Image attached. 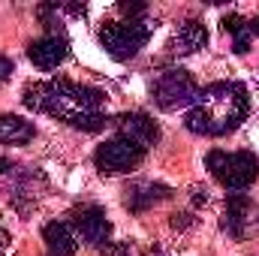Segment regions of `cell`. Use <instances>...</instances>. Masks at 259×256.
Listing matches in <instances>:
<instances>
[{"label": "cell", "mask_w": 259, "mask_h": 256, "mask_svg": "<svg viewBox=\"0 0 259 256\" xmlns=\"http://www.w3.org/2000/svg\"><path fill=\"white\" fill-rule=\"evenodd\" d=\"M112 256H130V253H127V250H124V247H118V250H115V253H112Z\"/></svg>", "instance_id": "obj_21"}, {"label": "cell", "mask_w": 259, "mask_h": 256, "mask_svg": "<svg viewBox=\"0 0 259 256\" xmlns=\"http://www.w3.org/2000/svg\"><path fill=\"white\" fill-rule=\"evenodd\" d=\"M193 202H196V205H205V202H208V193L196 187V190H193Z\"/></svg>", "instance_id": "obj_19"}, {"label": "cell", "mask_w": 259, "mask_h": 256, "mask_svg": "<svg viewBox=\"0 0 259 256\" xmlns=\"http://www.w3.org/2000/svg\"><path fill=\"white\" fill-rule=\"evenodd\" d=\"M169 196H172L169 184H163V181H145V184H136V187L127 190V208L133 214H145L148 208L160 205Z\"/></svg>", "instance_id": "obj_13"}, {"label": "cell", "mask_w": 259, "mask_h": 256, "mask_svg": "<svg viewBox=\"0 0 259 256\" xmlns=\"http://www.w3.org/2000/svg\"><path fill=\"white\" fill-rule=\"evenodd\" d=\"M27 58L30 64L42 72L49 69H58L69 58V42H66V33L61 27H49V33L36 36L30 46H27Z\"/></svg>", "instance_id": "obj_8"}, {"label": "cell", "mask_w": 259, "mask_h": 256, "mask_svg": "<svg viewBox=\"0 0 259 256\" xmlns=\"http://www.w3.org/2000/svg\"><path fill=\"white\" fill-rule=\"evenodd\" d=\"M205 169L229 193H244L259 178V157L253 151H223L211 148L205 154Z\"/></svg>", "instance_id": "obj_3"}, {"label": "cell", "mask_w": 259, "mask_h": 256, "mask_svg": "<svg viewBox=\"0 0 259 256\" xmlns=\"http://www.w3.org/2000/svg\"><path fill=\"white\" fill-rule=\"evenodd\" d=\"M247 217H250V196L247 193H226V208H223V220H220L223 232L232 238H241Z\"/></svg>", "instance_id": "obj_12"}, {"label": "cell", "mask_w": 259, "mask_h": 256, "mask_svg": "<svg viewBox=\"0 0 259 256\" xmlns=\"http://www.w3.org/2000/svg\"><path fill=\"white\" fill-rule=\"evenodd\" d=\"M69 226L75 229L78 241H84L91 247H109L112 244V232L115 229H112V220H109L106 208H100V205H81V208H75Z\"/></svg>", "instance_id": "obj_7"}, {"label": "cell", "mask_w": 259, "mask_h": 256, "mask_svg": "<svg viewBox=\"0 0 259 256\" xmlns=\"http://www.w3.org/2000/svg\"><path fill=\"white\" fill-rule=\"evenodd\" d=\"M46 256H49V253H46Z\"/></svg>", "instance_id": "obj_23"}, {"label": "cell", "mask_w": 259, "mask_h": 256, "mask_svg": "<svg viewBox=\"0 0 259 256\" xmlns=\"http://www.w3.org/2000/svg\"><path fill=\"white\" fill-rule=\"evenodd\" d=\"M208 46V30L199 18H187L172 36V55H193Z\"/></svg>", "instance_id": "obj_14"}, {"label": "cell", "mask_w": 259, "mask_h": 256, "mask_svg": "<svg viewBox=\"0 0 259 256\" xmlns=\"http://www.w3.org/2000/svg\"><path fill=\"white\" fill-rule=\"evenodd\" d=\"M9 244H12V238H9V232L6 229H0V256L9 250Z\"/></svg>", "instance_id": "obj_18"}, {"label": "cell", "mask_w": 259, "mask_h": 256, "mask_svg": "<svg viewBox=\"0 0 259 256\" xmlns=\"http://www.w3.org/2000/svg\"><path fill=\"white\" fill-rule=\"evenodd\" d=\"M36 136L33 121L21 115H0V145H27Z\"/></svg>", "instance_id": "obj_15"}, {"label": "cell", "mask_w": 259, "mask_h": 256, "mask_svg": "<svg viewBox=\"0 0 259 256\" xmlns=\"http://www.w3.org/2000/svg\"><path fill=\"white\" fill-rule=\"evenodd\" d=\"M12 69H15V66H12V61L0 55V81H9V75H12Z\"/></svg>", "instance_id": "obj_16"}, {"label": "cell", "mask_w": 259, "mask_h": 256, "mask_svg": "<svg viewBox=\"0 0 259 256\" xmlns=\"http://www.w3.org/2000/svg\"><path fill=\"white\" fill-rule=\"evenodd\" d=\"M250 115V94L241 81H214L196 94L184 127L196 136L220 139L241 127Z\"/></svg>", "instance_id": "obj_2"}, {"label": "cell", "mask_w": 259, "mask_h": 256, "mask_svg": "<svg viewBox=\"0 0 259 256\" xmlns=\"http://www.w3.org/2000/svg\"><path fill=\"white\" fill-rule=\"evenodd\" d=\"M145 148H139L136 142H130L124 136H115L109 142H103L97 151H94V163L100 172L106 175H121V172H130L136 169L142 160H145Z\"/></svg>", "instance_id": "obj_6"}, {"label": "cell", "mask_w": 259, "mask_h": 256, "mask_svg": "<svg viewBox=\"0 0 259 256\" xmlns=\"http://www.w3.org/2000/svg\"><path fill=\"white\" fill-rule=\"evenodd\" d=\"M196 94H199V84L187 69H166L157 75V81L151 84V97L157 103V109L163 112H175V109H184V106H193Z\"/></svg>", "instance_id": "obj_5"}, {"label": "cell", "mask_w": 259, "mask_h": 256, "mask_svg": "<svg viewBox=\"0 0 259 256\" xmlns=\"http://www.w3.org/2000/svg\"><path fill=\"white\" fill-rule=\"evenodd\" d=\"M157 256H160V253H157Z\"/></svg>", "instance_id": "obj_22"}, {"label": "cell", "mask_w": 259, "mask_h": 256, "mask_svg": "<svg viewBox=\"0 0 259 256\" xmlns=\"http://www.w3.org/2000/svg\"><path fill=\"white\" fill-rule=\"evenodd\" d=\"M9 169H12V163H9V160H3V157H0V175H3V172H9Z\"/></svg>", "instance_id": "obj_20"}, {"label": "cell", "mask_w": 259, "mask_h": 256, "mask_svg": "<svg viewBox=\"0 0 259 256\" xmlns=\"http://www.w3.org/2000/svg\"><path fill=\"white\" fill-rule=\"evenodd\" d=\"M21 103L30 112H42L52 118H61L64 124L81 133H100L112 124V118L103 112L106 94L91 84H78L69 78H49L27 84L21 94Z\"/></svg>", "instance_id": "obj_1"}, {"label": "cell", "mask_w": 259, "mask_h": 256, "mask_svg": "<svg viewBox=\"0 0 259 256\" xmlns=\"http://www.w3.org/2000/svg\"><path fill=\"white\" fill-rule=\"evenodd\" d=\"M220 27L232 36V52L235 55H247L250 52V42L259 36V15L253 18H244V15H223Z\"/></svg>", "instance_id": "obj_11"}, {"label": "cell", "mask_w": 259, "mask_h": 256, "mask_svg": "<svg viewBox=\"0 0 259 256\" xmlns=\"http://www.w3.org/2000/svg\"><path fill=\"white\" fill-rule=\"evenodd\" d=\"M112 124L118 127V136H124L130 142H136L139 148H154L157 142H160V127H157V121L151 118V115H145V112H127V115H118V118H112Z\"/></svg>", "instance_id": "obj_9"}, {"label": "cell", "mask_w": 259, "mask_h": 256, "mask_svg": "<svg viewBox=\"0 0 259 256\" xmlns=\"http://www.w3.org/2000/svg\"><path fill=\"white\" fill-rule=\"evenodd\" d=\"M151 33H154V24L148 18H139V21H127V18L124 21H106L100 27V46L106 49L109 58L130 61L148 46Z\"/></svg>", "instance_id": "obj_4"}, {"label": "cell", "mask_w": 259, "mask_h": 256, "mask_svg": "<svg viewBox=\"0 0 259 256\" xmlns=\"http://www.w3.org/2000/svg\"><path fill=\"white\" fill-rule=\"evenodd\" d=\"M187 223H193V217H190V214H175V220H172V226H175V229H184Z\"/></svg>", "instance_id": "obj_17"}, {"label": "cell", "mask_w": 259, "mask_h": 256, "mask_svg": "<svg viewBox=\"0 0 259 256\" xmlns=\"http://www.w3.org/2000/svg\"><path fill=\"white\" fill-rule=\"evenodd\" d=\"M42 241L49 256H75L78 250V235L69 226V220H52L42 226Z\"/></svg>", "instance_id": "obj_10"}]
</instances>
